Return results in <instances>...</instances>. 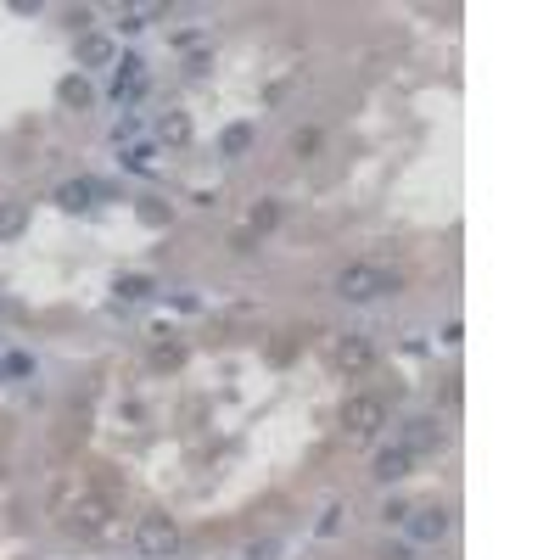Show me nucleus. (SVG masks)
<instances>
[{
    "label": "nucleus",
    "instance_id": "obj_26",
    "mask_svg": "<svg viewBox=\"0 0 560 560\" xmlns=\"http://www.w3.org/2000/svg\"><path fill=\"white\" fill-rule=\"evenodd\" d=\"M404 515H409L404 499H387V505H381V522H404Z\"/></svg>",
    "mask_w": 560,
    "mask_h": 560
},
{
    "label": "nucleus",
    "instance_id": "obj_19",
    "mask_svg": "<svg viewBox=\"0 0 560 560\" xmlns=\"http://www.w3.org/2000/svg\"><path fill=\"white\" fill-rule=\"evenodd\" d=\"M152 157H157V146H123V169L152 174Z\"/></svg>",
    "mask_w": 560,
    "mask_h": 560
},
{
    "label": "nucleus",
    "instance_id": "obj_15",
    "mask_svg": "<svg viewBox=\"0 0 560 560\" xmlns=\"http://www.w3.org/2000/svg\"><path fill=\"white\" fill-rule=\"evenodd\" d=\"M219 152L224 157H247L253 152V123H230V130L219 135Z\"/></svg>",
    "mask_w": 560,
    "mask_h": 560
},
{
    "label": "nucleus",
    "instance_id": "obj_13",
    "mask_svg": "<svg viewBox=\"0 0 560 560\" xmlns=\"http://www.w3.org/2000/svg\"><path fill=\"white\" fill-rule=\"evenodd\" d=\"M157 140L163 146H185V140H191V118L185 113H163L157 118Z\"/></svg>",
    "mask_w": 560,
    "mask_h": 560
},
{
    "label": "nucleus",
    "instance_id": "obj_4",
    "mask_svg": "<svg viewBox=\"0 0 560 560\" xmlns=\"http://www.w3.org/2000/svg\"><path fill=\"white\" fill-rule=\"evenodd\" d=\"M448 527H454V515L443 505H409V515H404V532L414 544H443Z\"/></svg>",
    "mask_w": 560,
    "mask_h": 560
},
{
    "label": "nucleus",
    "instance_id": "obj_9",
    "mask_svg": "<svg viewBox=\"0 0 560 560\" xmlns=\"http://www.w3.org/2000/svg\"><path fill=\"white\" fill-rule=\"evenodd\" d=\"M118 62V46L107 34H79V73L85 68H113Z\"/></svg>",
    "mask_w": 560,
    "mask_h": 560
},
{
    "label": "nucleus",
    "instance_id": "obj_31",
    "mask_svg": "<svg viewBox=\"0 0 560 560\" xmlns=\"http://www.w3.org/2000/svg\"><path fill=\"white\" fill-rule=\"evenodd\" d=\"M337 527H342V505H330V510H325V522H320V532H337Z\"/></svg>",
    "mask_w": 560,
    "mask_h": 560
},
{
    "label": "nucleus",
    "instance_id": "obj_28",
    "mask_svg": "<svg viewBox=\"0 0 560 560\" xmlns=\"http://www.w3.org/2000/svg\"><path fill=\"white\" fill-rule=\"evenodd\" d=\"M247 560H275V544H269V538L263 544H247Z\"/></svg>",
    "mask_w": 560,
    "mask_h": 560
},
{
    "label": "nucleus",
    "instance_id": "obj_32",
    "mask_svg": "<svg viewBox=\"0 0 560 560\" xmlns=\"http://www.w3.org/2000/svg\"><path fill=\"white\" fill-rule=\"evenodd\" d=\"M0 308H6V297H0Z\"/></svg>",
    "mask_w": 560,
    "mask_h": 560
},
{
    "label": "nucleus",
    "instance_id": "obj_25",
    "mask_svg": "<svg viewBox=\"0 0 560 560\" xmlns=\"http://www.w3.org/2000/svg\"><path fill=\"white\" fill-rule=\"evenodd\" d=\"M207 68H213V56H207V51H191V56H185V73H196V79H202Z\"/></svg>",
    "mask_w": 560,
    "mask_h": 560
},
{
    "label": "nucleus",
    "instance_id": "obj_27",
    "mask_svg": "<svg viewBox=\"0 0 560 560\" xmlns=\"http://www.w3.org/2000/svg\"><path fill=\"white\" fill-rule=\"evenodd\" d=\"M376 560H414V555H409V544H387V549H376Z\"/></svg>",
    "mask_w": 560,
    "mask_h": 560
},
{
    "label": "nucleus",
    "instance_id": "obj_18",
    "mask_svg": "<svg viewBox=\"0 0 560 560\" xmlns=\"http://www.w3.org/2000/svg\"><path fill=\"white\" fill-rule=\"evenodd\" d=\"M275 224H280V207H275V202H258V207H253V219H247V230L263 236V230H275Z\"/></svg>",
    "mask_w": 560,
    "mask_h": 560
},
{
    "label": "nucleus",
    "instance_id": "obj_16",
    "mask_svg": "<svg viewBox=\"0 0 560 560\" xmlns=\"http://www.w3.org/2000/svg\"><path fill=\"white\" fill-rule=\"evenodd\" d=\"M113 292H118L123 303H140V297H152V292H157V280H152V275H118Z\"/></svg>",
    "mask_w": 560,
    "mask_h": 560
},
{
    "label": "nucleus",
    "instance_id": "obj_24",
    "mask_svg": "<svg viewBox=\"0 0 560 560\" xmlns=\"http://www.w3.org/2000/svg\"><path fill=\"white\" fill-rule=\"evenodd\" d=\"M0 364H6V376H34V359L29 354H6Z\"/></svg>",
    "mask_w": 560,
    "mask_h": 560
},
{
    "label": "nucleus",
    "instance_id": "obj_30",
    "mask_svg": "<svg viewBox=\"0 0 560 560\" xmlns=\"http://www.w3.org/2000/svg\"><path fill=\"white\" fill-rule=\"evenodd\" d=\"M443 342H448V347H454V342H465V325H460V320H448V325H443Z\"/></svg>",
    "mask_w": 560,
    "mask_h": 560
},
{
    "label": "nucleus",
    "instance_id": "obj_14",
    "mask_svg": "<svg viewBox=\"0 0 560 560\" xmlns=\"http://www.w3.org/2000/svg\"><path fill=\"white\" fill-rule=\"evenodd\" d=\"M29 230V202H0V241Z\"/></svg>",
    "mask_w": 560,
    "mask_h": 560
},
{
    "label": "nucleus",
    "instance_id": "obj_10",
    "mask_svg": "<svg viewBox=\"0 0 560 560\" xmlns=\"http://www.w3.org/2000/svg\"><path fill=\"white\" fill-rule=\"evenodd\" d=\"M398 448H404V454H438V448H443V431H438V421H409Z\"/></svg>",
    "mask_w": 560,
    "mask_h": 560
},
{
    "label": "nucleus",
    "instance_id": "obj_21",
    "mask_svg": "<svg viewBox=\"0 0 560 560\" xmlns=\"http://www.w3.org/2000/svg\"><path fill=\"white\" fill-rule=\"evenodd\" d=\"M140 219H146L152 230H163V224H169V207H163L157 196H140Z\"/></svg>",
    "mask_w": 560,
    "mask_h": 560
},
{
    "label": "nucleus",
    "instance_id": "obj_1",
    "mask_svg": "<svg viewBox=\"0 0 560 560\" xmlns=\"http://www.w3.org/2000/svg\"><path fill=\"white\" fill-rule=\"evenodd\" d=\"M337 297L342 303H376L387 292H398V269H381V263H347L337 269Z\"/></svg>",
    "mask_w": 560,
    "mask_h": 560
},
{
    "label": "nucleus",
    "instance_id": "obj_7",
    "mask_svg": "<svg viewBox=\"0 0 560 560\" xmlns=\"http://www.w3.org/2000/svg\"><path fill=\"white\" fill-rule=\"evenodd\" d=\"M409 465H414V454H404L398 443H392V448H381L376 460H370V476H376L381 488H392V482H404V476H409Z\"/></svg>",
    "mask_w": 560,
    "mask_h": 560
},
{
    "label": "nucleus",
    "instance_id": "obj_2",
    "mask_svg": "<svg viewBox=\"0 0 560 560\" xmlns=\"http://www.w3.org/2000/svg\"><path fill=\"white\" fill-rule=\"evenodd\" d=\"M381 426H387V404L376 398V392H354V398L342 404V431L347 438H376Z\"/></svg>",
    "mask_w": 560,
    "mask_h": 560
},
{
    "label": "nucleus",
    "instance_id": "obj_6",
    "mask_svg": "<svg viewBox=\"0 0 560 560\" xmlns=\"http://www.w3.org/2000/svg\"><path fill=\"white\" fill-rule=\"evenodd\" d=\"M96 196H101V185H96V180H85V174H79V180H62L51 202L62 207V213H85V207H96Z\"/></svg>",
    "mask_w": 560,
    "mask_h": 560
},
{
    "label": "nucleus",
    "instance_id": "obj_8",
    "mask_svg": "<svg viewBox=\"0 0 560 560\" xmlns=\"http://www.w3.org/2000/svg\"><path fill=\"white\" fill-rule=\"evenodd\" d=\"M370 364H376V347H370L364 337H342V342H337V370H347V376H364Z\"/></svg>",
    "mask_w": 560,
    "mask_h": 560
},
{
    "label": "nucleus",
    "instance_id": "obj_17",
    "mask_svg": "<svg viewBox=\"0 0 560 560\" xmlns=\"http://www.w3.org/2000/svg\"><path fill=\"white\" fill-rule=\"evenodd\" d=\"M169 12V6H157V0H146V6H123V34H135V29H146L157 23V17Z\"/></svg>",
    "mask_w": 560,
    "mask_h": 560
},
{
    "label": "nucleus",
    "instance_id": "obj_29",
    "mask_svg": "<svg viewBox=\"0 0 560 560\" xmlns=\"http://www.w3.org/2000/svg\"><path fill=\"white\" fill-rule=\"evenodd\" d=\"M68 23H73L79 34H90V6H79V12H68Z\"/></svg>",
    "mask_w": 560,
    "mask_h": 560
},
{
    "label": "nucleus",
    "instance_id": "obj_22",
    "mask_svg": "<svg viewBox=\"0 0 560 560\" xmlns=\"http://www.w3.org/2000/svg\"><path fill=\"white\" fill-rule=\"evenodd\" d=\"M320 152V130H297L292 135V157H314Z\"/></svg>",
    "mask_w": 560,
    "mask_h": 560
},
{
    "label": "nucleus",
    "instance_id": "obj_23",
    "mask_svg": "<svg viewBox=\"0 0 560 560\" xmlns=\"http://www.w3.org/2000/svg\"><path fill=\"white\" fill-rule=\"evenodd\" d=\"M135 130H140V118H135V113H123V118L113 123V140L123 146V140H135Z\"/></svg>",
    "mask_w": 560,
    "mask_h": 560
},
{
    "label": "nucleus",
    "instance_id": "obj_11",
    "mask_svg": "<svg viewBox=\"0 0 560 560\" xmlns=\"http://www.w3.org/2000/svg\"><path fill=\"white\" fill-rule=\"evenodd\" d=\"M56 101H62V107H73V113H85L90 101H96V90H90L85 73H62L56 79Z\"/></svg>",
    "mask_w": 560,
    "mask_h": 560
},
{
    "label": "nucleus",
    "instance_id": "obj_20",
    "mask_svg": "<svg viewBox=\"0 0 560 560\" xmlns=\"http://www.w3.org/2000/svg\"><path fill=\"white\" fill-rule=\"evenodd\" d=\"M180 359H185V347H180V342H157V347H152V364H157V370H174Z\"/></svg>",
    "mask_w": 560,
    "mask_h": 560
},
{
    "label": "nucleus",
    "instance_id": "obj_3",
    "mask_svg": "<svg viewBox=\"0 0 560 560\" xmlns=\"http://www.w3.org/2000/svg\"><path fill=\"white\" fill-rule=\"evenodd\" d=\"M135 544L140 555H152V560H169L180 549V527H174V515H140V527H135Z\"/></svg>",
    "mask_w": 560,
    "mask_h": 560
},
{
    "label": "nucleus",
    "instance_id": "obj_12",
    "mask_svg": "<svg viewBox=\"0 0 560 560\" xmlns=\"http://www.w3.org/2000/svg\"><path fill=\"white\" fill-rule=\"evenodd\" d=\"M107 515H113V505H107V499H79L68 522H73L79 532H101V527H107Z\"/></svg>",
    "mask_w": 560,
    "mask_h": 560
},
{
    "label": "nucleus",
    "instance_id": "obj_5",
    "mask_svg": "<svg viewBox=\"0 0 560 560\" xmlns=\"http://www.w3.org/2000/svg\"><path fill=\"white\" fill-rule=\"evenodd\" d=\"M113 101H118V107H123V101H140V96H146V62H140V56H118L113 62Z\"/></svg>",
    "mask_w": 560,
    "mask_h": 560
}]
</instances>
